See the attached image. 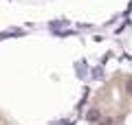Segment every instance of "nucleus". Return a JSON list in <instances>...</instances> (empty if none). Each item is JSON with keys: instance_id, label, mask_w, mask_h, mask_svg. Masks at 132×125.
<instances>
[{"instance_id": "1", "label": "nucleus", "mask_w": 132, "mask_h": 125, "mask_svg": "<svg viewBox=\"0 0 132 125\" xmlns=\"http://www.w3.org/2000/svg\"><path fill=\"white\" fill-rule=\"evenodd\" d=\"M86 125H132L130 70H119L97 86L86 110Z\"/></svg>"}, {"instance_id": "2", "label": "nucleus", "mask_w": 132, "mask_h": 125, "mask_svg": "<svg viewBox=\"0 0 132 125\" xmlns=\"http://www.w3.org/2000/svg\"><path fill=\"white\" fill-rule=\"evenodd\" d=\"M0 125H11V123H9V119H5V116L0 114Z\"/></svg>"}]
</instances>
